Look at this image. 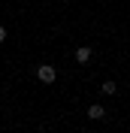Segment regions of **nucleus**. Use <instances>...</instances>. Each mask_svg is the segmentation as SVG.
<instances>
[{"instance_id":"obj_1","label":"nucleus","mask_w":130,"mask_h":133,"mask_svg":"<svg viewBox=\"0 0 130 133\" xmlns=\"http://www.w3.org/2000/svg\"><path fill=\"white\" fill-rule=\"evenodd\" d=\"M36 79H40L42 85H51V82H55V79H57V73H55V66H51V64H42L40 70H36Z\"/></svg>"},{"instance_id":"obj_2","label":"nucleus","mask_w":130,"mask_h":133,"mask_svg":"<svg viewBox=\"0 0 130 133\" xmlns=\"http://www.w3.org/2000/svg\"><path fill=\"white\" fill-rule=\"evenodd\" d=\"M91 55H94V51H91L88 45H79V49H76V61H79V64H88Z\"/></svg>"},{"instance_id":"obj_3","label":"nucleus","mask_w":130,"mask_h":133,"mask_svg":"<svg viewBox=\"0 0 130 133\" xmlns=\"http://www.w3.org/2000/svg\"><path fill=\"white\" fill-rule=\"evenodd\" d=\"M88 118H94V121H97V118H106V106H100V103H94V106L88 109Z\"/></svg>"},{"instance_id":"obj_4","label":"nucleus","mask_w":130,"mask_h":133,"mask_svg":"<svg viewBox=\"0 0 130 133\" xmlns=\"http://www.w3.org/2000/svg\"><path fill=\"white\" fill-rule=\"evenodd\" d=\"M115 91H118V85H115L112 79H106V82H103V94L109 97V94H115Z\"/></svg>"},{"instance_id":"obj_5","label":"nucleus","mask_w":130,"mask_h":133,"mask_svg":"<svg viewBox=\"0 0 130 133\" xmlns=\"http://www.w3.org/2000/svg\"><path fill=\"white\" fill-rule=\"evenodd\" d=\"M3 39H6V27L0 24V42H3Z\"/></svg>"}]
</instances>
